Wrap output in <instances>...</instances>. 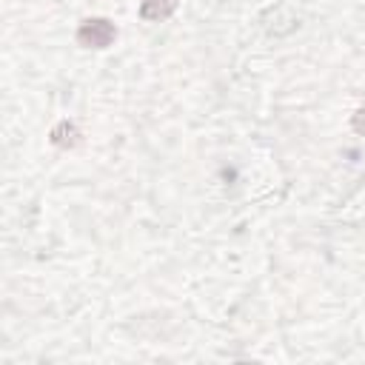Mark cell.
Instances as JSON below:
<instances>
[{
  "mask_svg": "<svg viewBox=\"0 0 365 365\" xmlns=\"http://www.w3.org/2000/svg\"><path fill=\"white\" fill-rule=\"evenodd\" d=\"M114 37H117V29L106 17L83 20L80 29H77V43L86 46V48H108L114 43Z\"/></svg>",
  "mask_w": 365,
  "mask_h": 365,
  "instance_id": "1",
  "label": "cell"
},
{
  "mask_svg": "<svg viewBox=\"0 0 365 365\" xmlns=\"http://www.w3.org/2000/svg\"><path fill=\"white\" fill-rule=\"evenodd\" d=\"M177 3H180V0H143L140 17H143L145 23H160V20H165V17L174 14Z\"/></svg>",
  "mask_w": 365,
  "mask_h": 365,
  "instance_id": "2",
  "label": "cell"
},
{
  "mask_svg": "<svg viewBox=\"0 0 365 365\" xmlns=\"http://www.w3.org/2000/svg\"><path fill=\"white\" fill-rule=\"evenodd\" d=\"M77 137H80V131H77V125H74V123H68V120H63V123H57V125L51 128V143H54V145H60V148L74 145V143H77Z\"/></svg>",
  "mask_w": 365,
  "mask_h": 365,
  "instance_id": "3",
  "label": "cell"
},
{
  "mask_svg": "<svg viewBox=\"0 0 365 365\" xmlns=\"http://www.w3.org/2000/svg\"><path fill=\"white\" fill-rule=\"evenodd\" d=\"M354 128H356L359 134H365V108H359V111L354 114Z\"/></svg>",
  "mask_w": 365,
  "mask_h": 365,
  "instance_id": "4",
  "label": "cell"
}]
</instances>
